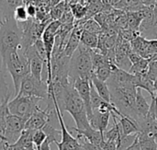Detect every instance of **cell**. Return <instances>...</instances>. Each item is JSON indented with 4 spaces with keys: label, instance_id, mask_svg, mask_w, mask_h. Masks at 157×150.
I'll use <instances>...</instances> for the list:
<instances>
[{
    "label": "cell",
    "instance_id": "6da1fadb",
    "mask_svg": "<svg viewBox=\"0 0 157 150\" xmlns=\"http://www.w3.org/2000/svg\"><path fill=\"white\" fill-rule=\"evenodd\" d=\"M106 82L110 91L111 102L121 114L135 119L134 104L137 88L134 86L132 80L117 82L109 77Z\"/></svg>",
    "mask_w": 157,
    "mask_h": 150
},
{
    "label": "cell",
    "instance_id": "7a4b0ae2",
    "mask_svg": "<svg viewBox=\"0 0 157 150\" xmlns=\"http://www.w3.org/2000/svg\"><path fill=\"white\" fill-rule=\"evenodd\" d=\"M2 62L12 77L15 88V95L17 96L23 78L30 73L29 62L26 55L25 50L20 48L17 51L8 53L2 59Z\"/></svg>",
    "mask_w": 157,
    "mask_h": 150
},
{
    "label": "cell",
    "instance_id": "3957f363",
    "mask_svg": "<svg viewBox=\"0 0 157 150\" xmlns=\"http://www.w3.org/2000/svg\"><path fill=\"white\" fill-rule=\"evenodd\" d=\"M21 48V31L13 14L4 18L0 27V55L2 59L8 53Z\"/></svg>",
    "mask_w": 157,
    "mask_h": 150
},
{
    "label": "cell",
    "instance_id": "277c9868",
    "mask_svg": "<svg viewBox=\"0 0 157 150\" xmlns=\"http://www.w3.org/2000/svg\"><path fill=\"white\" fill-rule=\"evenodd\" d=\"M93 74L90 49L80 43L70 59L69 79L73 83L76 78H89Z\"/></svg>",
    "mask_w": 157,
    "mask_h": 150
},
{
    "label": "cell",
    "instance_id": "5b68a950",
    "mask_svg": "<svg viewBox=\"0 0 157 150\" xmlns=\"http://www.w3.org/2000/svg\"><path fill=\"white\" fill-rule=\"evenodd\" d=\"M40 100L41 99L37 97L17 95L7 103L9 113L27 121L33 112L40 108L38 103Z\"/></svg>",
    "mask_w": 157,
    "mask_h": 150
},
{
    "label": "cell",
    "instance_id": "8992f818",
    "mask_svg": "<svg viewBox=\"0 0 157 150\" xmlns=\"http://www.w3.org/2000/svg\"><path fill=\"white\" fill-rule=\"evenodd\" d=\"M52 100L56 111V114H57V119H58V123L60 124V128H61V137L62 140L59 142H56V146L58 148V150H84L81 144L79 143L78 139L76 137H74L68 131L67 126L64 124L63 121V112H61L56 99L54 97V94L52 92L48 94V98L47 101Z\"/></svg>",
    "mask_w": 157,
    "mask_h": 150
},
{
    "label": "cell",
    "instance_id": "52a82bcc",
    "mask_svg": "<svg viewBox=\"0 0 157 150\" xmlns=\"http://www.w3.org/2000/svg\"><path fill=\"white\" fill-rule=\"evenodd\" d=\"M19 96H31L37 97L41 100L47 101L48 98V85L44 80L35 78L30 73L26 76L21 84L17 93Z\"/></svg>",
    "mask_w": 157,
    "mask_h": 150
},
{
    "label": "cell",
    "instance_id": "ba28073f",
    "mask_svg": "<svg viewBox=\"0 0 157 150\" xmlns=\"http://www.w3.org/2000/svg\"><path fill=\"white\" fill-rule=\"evenodd\" d=\"M26 121L13 114H8L6 118V125L5 131V138L9 145L15 144L25 129Z\"/></svg>",
    "mask_w": 157,
    "mask_h": 150
},
{
    "label": "cell",
    "instance_id": "9c48e42d",
    "mask_svg": "<svg viewBox=\"0 0 157 150\" xmlns=\"http://www.w3.org/2000/svg\"><path fill=\"white\" fill-rule=\"evenodd\" d=\"M26 55L29 59V70H30V74L37 79L39 80H43L41 77V74H42V70H43V65L45 64V62L39 56L34 45H31L30 47H29L28 49L25 50Z\"/></svg>",
    "mask_w": 157,
    "mask_h": 150
},
{
    "label": "cell",
    "instance_id": "30bf717a",
    "mask_svg": "<svg viewBox=\"0 0 157 150\" xmlns=\"http://www.w3.org/2000/svg\"><path fill=\"white\" fill-rule=\"evenodd\" d=\"M73 85L85 103L87 117L89 119L92 115V109H91V102H90V79L79 77L74 80Z\"/></svg>",
    "mask_w": 157,
    "mask_h": 150
},
{
    "label": "cell",
    "instance_id": "8fae6325",
    "mask_svg": "<svg viewBox=\"0 0 157 150\" xmlns=\"http://www.w3.org/2000/svg\"><path fill=\"white\" fill-rule=\"evenodd\" d=\"M49 121V112L45 110H41L40 108H38L33 114L26 121L25 124V129L36 131L39 129H41Z\"/></svg>",
    "mask_w": 157,
    "mask_h": 150
},
{
    "label": "cell",
    "instance_id": "7c38bea8",
    "mask_svg": "<svg viewBox=\"0 0 157 150\" xmlns=\"http://www.w3.org/2000/svg\"><path fill=\"white\" fill-rule=\"evenodd\" d=\"M150 110V104L148 103L147 100L144 97L142 93V89L137 88L135 104H134V111H135V120L139 123L141 120L144 119Z\"/></svg>",
    "mask_w": 157,
    "mask_h": 150
},
{
    "label": "cell",
    "instance_id": "4fadbf2b",
    "mask_svg": "<svg viewBox=\"0 0 157 150\" xmlns=\"http://www.w3.org/2000/svg\"><path fill=\"white\" fill-rule=\"evenodd\" d=\"M110 116H111L110 112H101L97 111L92 112V115L88 119L90 126L104 134V132L107 131Z\"/></svg>",
    "mask_w": 157,
    "mask_h": 150
},
{
    "label": "cell",
    "instance_id": "5bb4252c",
    "mask_svg": "<svg viewBox=\"0 0 157 150\" xmlns=\"http://www.w3.org/2000/svg\"><path fill=\"white\" fill-rule=\"evenodd\" d=\"M134 86L136 88L144 89H145L150 95L152 100L155 98V83L150 77L147 76V71L141 73V74H136L133 75V80H132Z\"/></svg>",
    "mask_w": 157,
    "mask_h": 150
},
{
    "label": "cell",
    "instance_id": "9a60e30c",
    "mask_svg": "<svg viewBox=\"0 0 157 150\" xmlns=\"http://www.w3.org/2000/svg\"><path fill=\"white\" fill-rule=\"evenodd\" d=\"M72 131H75L77 135L83 136L84 138H86V140H88L89 142L96 144V145H99L100 147L103 145L105 139H104V134L101 133L98 130H96L92 127H89L86 130L80 131L77 130L75 127H69Z\"/></svg>",
    "mask_w": 157,
    "mask_h": 150
},
{
    "label": "cell",
    "instance_id": "2e32d148",
    "mask_svg": "<svg viewBox=\"0 0 157 150\" xmlns=\"http://www.w3.org/2000/svg\"><path fill=\"white\" fill-rule=\"evenodd\" d=\"M118 120L120 122L123 135L131 136L137 135L140 133V125L135 119L121 114V116H118Z\"/></svg>",
    "mask_w": 157,
    "mask_h": 150
},
{
    "label": "cell",
    "instance_id": "e0dca14e",
    "mask_svg": "<svg viewBox=\"0 0 157 150\" xmlns=\"http://www.w3.org/2000/svg\"><path fill=\"white\" fill-rule=\"evenodd\" d=\"M90 80L96 89V91L98 92V94L107 102L112 103L111 102V96H110V91L109 89V86L107 84V82L105 81H101L99 80L94 74L91 75Z\"/></svg>",
    "mask_w": 157,
    "mask_h": 150
},
{
    "label": "cell",
    "instance_id": "ac0fdd59",
    "mask_svg": "<svg viewBox=\"0 0 157 150\" xmlns=\"http://www.w3.org/2000/svg\"><path fill=\"white\" fill-rule=\"evenodd\" d=\"M33 132L34 131L32 130L24 129L20 136L15 143V145L26 150H36V148L33 144V139H32Z\"/></svg>",
    "mask_w": 157,
    "mask_h": 150
},
{
    "label": "cell",
    "instance_id": "d6986e66",
    "mask_svg": "<svg viewBox=\"0 0 157 150\" xmlns=\"http://www.w3.org/2000/svg\"><path fill=\"white\" fill-rule=\"evenodd\" d=\"M80 43L84 44L89 49H97L98 44V34L83 30L80 38Z\"/></svg>",
    "mask_w": 157,
    "mask_h": 150
},
{
    "label": "cell",
    "instance_id": "ffe728a7",
    "mask_svg": "<svg viewBox=\"0 0 157 150\" xmlns=\"http://www.w3.org/2000/svg\"><path fill=\"white\" fill-rule=\"evenodd\" d=\"M116 66L115 64H108V65H101L98 68H96L95 70H93V74L101 81H107L111 74H112V71L114 69V67Z\"/></svg>",
    "mask_w": 157,
    "mask_h": 150
},
{
    "label": "cell",
    "instance_id": "44dd1931",
    "mask_svg": "<svg viewBox=\"0 0 157 150\" xmlns=\"http://www.w3.org/2000/svg\"><path fill=\"white\" fill-rule=\"evenodd\" d=\"M9 97H10V94H8L6 96V98L2 102H0V134L2 136L5 135L6 125V118L9 114V111H8V107H7V103L9 101Z\"/></svg>",
    "mask_w": 157,
    "mask_h": 150
},
{
    "label": "cell",
    "instance_id": "7402d4cb",
    "mask_svg": "<svg viewBox=\"0 0 157 150\" xmlns=\"http://www.w3.org/2000/svg\"><path fill=\"white\" fill-rule=\"evenodd\" d=\"M41 130L45 133L46 136H47V140L52 144V143H56L58 142L57 138L59 136H61V130L56 129L51 123L50 121L47 122V124L41 128Z\"/></svg>",
    "mask_w": 157,
    "mask_h": 150
},
{
    "label": "cell",
    "instance_id": "603a6c76",
    "mask_svg": "<svg viewBox=\"0 0 157 150\" xmlns=\"http://www.w3.org/2000/svg\"><path fill=\"white\" fill-rule=\"evenodd\" d=\"M69 8L75 18V20H82L86 15V5L82 3H72Z\"/></svg>",
    "mask_w": 157,
    "mask_h": 150
},
{
    "label": "cell",
    "instance_id": "cb8c5ba5",
    "mask_svg": "<svg viewBox=\"0 0 157 150\" xmlns=\"http://www.w3.org/2000/svg\"><path fill=\"white\" fill-rule=\"evenodd\" d=\"M67 7H68V6L65 3V1H63V0H62L58 4L54 5L50 10L51 18L52 20H60V18H62V16L63 15V13L65 12Z\"/></svg>",
    "mask_w": 157,
    "mask_h": 150
},
{
    "label": "cell",
    "instance_id": "d4e9b609",
    "mask_svg": "<svg viewBox=\"0 0 157 150\" xmlns=\"http://www.w3.org/2000/svg\"><path fill=\"white\" fill-rule=\"evenodd\" d=\"M138 137L142 150H157V144L155 138L143 134H138Z\"/></svg>",
    "mask_w": 157,
    "mask_h": 150
},
{
    "label": "cell",
    "instance_id": "484cf974",
    "mask_svg": "<svg viewBox=\"0 0 157 150\" xmlns=\"http://www.w3.org/2000/svg\"><path fill=\"white\" fill-rule=\"evenodd\" d=\"M80 21L82 23V27H83L84 30H86V31H89L92 33H96V34H99L102 30L101 26L93 18L86 19V20L82 19Z\"/></svg>",
    "mask_w": 157,
    "mask_h": 150
},
{
    "label": "cell",
    "instance_id": "4316f807",
    "mask_svg": "<svg viewBox=\"0 0 157 150\" xmlns=\"http://www.w3.org/2000/svg\"><path fill=\"white\" fill-rule=\"evenodd\" d=\"M13 17L17 22H23V21L28 20L29 18L28 13H27L26 6L21 5V6H16L13 9Z\"/></svg>",
    "mask_w": 157,
    "mask_h": 150
},
{
    "label": "cell",
    "instance_id": "83f0119b",
    "mask_svg": "<svg viewBox=\"0 0 157 150\" xmlns=\"http://www.w3.org/2000/svg\"><path fill=\"white\" fill-rule=\"evenodd\" d=\"M46 138H47V136L41 129H39V130H36L33 132L32 139H33V144L36 148V150L40 149V146L46 140Z\"/></svg>",
    "mask_w": 157,
    "mask_h": 150
},
{
    "label": "cell",
    "instance_id": "f1b7e54d",
    "mask_svg": "<svg viewBox=\"0 0 157 150\" xmlns=\"http://www.w3.org/2000/svg\"><path fill=\"white\" fill-rule=\"evenodd\" d=\"M76 138L78 139L79 143L81 144V146H82L84 150H103L99 145L93 144V143L89 142L88 140H86V138H84L83 136H81L79 135H76Z\"/></svg>",
    "mask_w": 157,
    "mask_h": 150
},
{
    "label": "cell",
    "instance_id": "f546056e",
    "mask_svg": "<svg viewBox=\"0 0 157 150\" xmlns=\"http://www.w3.org/2000/svg\"><path fill=\"white\" fill-rule=\"evenodd\" d=\"M147 76L154 82L157 78V59L150 61L149 65H148V69H147Z\"/></svg>",
    "mask_w": 157,
    "mask_h": 150
},
{
    "label": "cell",
    "instance_id": "4dcf8cb0",
    "mask_svg": "<svg viewBox=\"0 0 157 150\" xmlns=\"http://www.w3.org/2000/svg\"><path fill=\"white\" fill-rule=\"evenodd\" d=\"M101 148L103 150H118L117 149V144L111 140H105L103 145L101 146Z\"/></svg>",
    "mask_w": 157,
    "mask_h": 150
},
{
    "label": "cell",
    "instance_id": "1f68e13d",
    "mask_svg": "<svg viewBox=\"0 0 157 150\" xmlns=\"http://www.w3.org/2000/svg\"><path fill=\"white\" fill-rule=\"evenodd\" d=\"M26 9H27V13H28L29 18H36V15H37V6H36L28 5V6H26Z\"/></svg>",
    "mask_w": 157,
    "mask_h": 150
},
{
    "label": "cell",
    "instance_id": "d6a6232c",
    "mask_svg": "<svg viewBox=\"0 0 157 150\" xmlns=\"http://www.w3.org/2000/svg\"><path fill=\"white\" fill-rule=\"evenodd\" d=\"M125 150H142L141 146H140V142H139L138 135H137V136L135 137V139H134V141L132 142V144L131 146H129Z\"/></svg>",
    "mask_w": 157,
    "mask_h": 150
},
{
    "label": "cell",
    "instance_id": "836d02e7",
    "mask_svg": "<svg viewBox=\"0 0 157 150\" xmlns=\"http://www.w3.org/2000/svg\"><path fill=\"white\" fill-rule=\"evenodd\" d=\"M6 1H7L9 6L12 7V9H14L16 6L24 5V4H23V0H6Z\"/></svg>",
    "mask_w": 157,
    "mask_h": 150
},
{
    "label": "cell",
    "instance_id": "e575fe53",
    "mask_svg": "<svg viewBox=\"0 0 157 150\" xmlns=\"http://www.w3.org/2000/svg\"><path fill=\"white\" fill-rule=\"evenodd\" d=\"M39 150H51V143L46 139V140L42 143V145L40 146V149Z\"/></svg>",
    "mask_w": 157,
    "mask_h": 150
},
{
    "label": "cell",
    "instance_id": "d590c367",
    "mask_svg": "<svg viewBox=\"0 0 157 150\" xmlns=\"http://www.w3.org/2000/svg\"><path fill=\"white\" fill-rule=\"evenodd\" d=\"M153 21L154 27H157V6H155L153 9Z\"/></svg>",
    "mask_w": 157,
    "mask_h": 150
},
{
    "label": "cell",
    "instance_id": "8d00e7d4",
    "mask_svg": "<svg viewBox=\"0 0 157 150\" xmlns=\"http://www.w3.org/2000/svg\"><path fill=\"white\" fill-rule=\"evenodd\" d=\"M3 20H4V18H3V17H2V13H1V10H0V22L3 23Z\"/></svg>",
    "mask_w": 157,
    "mask_h": 150
},
{
    "label": "cell",
    "instance_id": "74e56055",
    "mask_svg": "<svg viewBox=\"0 0 157 150\" xmlns=\"http://www.w3.org/2000/svg\"><path fill=\"white\" fill-rule=\"evenodd\" d=\"M155 142H156V144H157V136L155 137Z\"/></svg>",
    "mask_w": 157,
    "mask_h": 150
},
{
    "label": "cell",
    "instance_id": "f35d334b",
    "mask_svg": "<svg viewBox=\"0 0 157 150\" xmlns=\"http://www.w3.org/2000/svg\"><path fill=\"white\" fill-rule=\"evenodd\" d=\"M155 6H157V0H155Z\"/></svg>",
    "mask_w": 157,
    "mask_h": 150
},
{
    "label": "cell",
    "instance_id": "ab89813d",
    "mask_svg": "<svg viewBox=\"0 0 157 150\" xmlns=\"http://www.w3.org/2000/svg\"><path fill=\"white\" fill-rule=\"evenodd\" d=\"M1 25H2V23H1V22H0V27H1Z\"/></svg>",
    "mask_w": 157,
    "mask_h": 150
}]
</instances>
